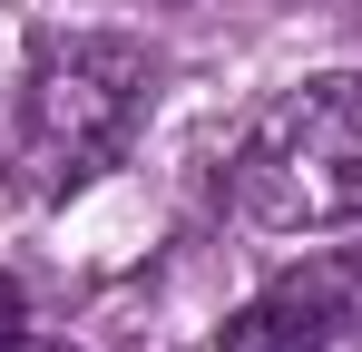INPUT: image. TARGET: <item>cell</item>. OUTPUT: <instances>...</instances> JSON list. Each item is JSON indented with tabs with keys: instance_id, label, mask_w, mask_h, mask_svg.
<instances>
[{
	"instance_id": "cell-1",
	"label": "cell",
	"mask_w": 362,
	"mask_h": 352,
	"mask_svg": "<svg viewBox=\"0 0 362 352\" xmlns=\"http://www.w3.org/2000/svg\"><path fill=\"white\" fill-rule=\"evenodd\" d=\"M147 117V49L118 30H78L49 40L20 78V108L0 137V196L49 206L69 186H88L98 167H118V147Z\"/></svg>"
},
{
	"instance_id": "cell-2",
	"label": "cell",
	"mask_w": 362,
	"mask_h": 352,
	"mask_svg": "<svg viewBox=\"0 0 362 352\" xmlns=\"http://www.w3.org/2000/svg\"><path fill=\"white\" fill-rule=\"evenodd\" d=\"M235 206L264 235H323L362 216V69L303 78L245 127Z\"/></svg>"
},
{
	"instance_id": "cell-3",
	"label": "cell",
	"mask_w": 362,
	"mask_h": 352,
	"mask_svg": "<svg viewBox=\"0 0 362 352\" xmlns=\"http://www.w3.org/2000/svg\"><path fill=\"white\" fill-rule=\"evenodd\" d=\"M264 303L284 323H303L323 352H362V245H323V254L284 264L264 284Z\"/></svg>"
},
{
	"instance_id": "cell-4",
	"label": "cell",
	"mask_w": 362,
	"mask_h": 352,
	"mask_svg": "<svg viewBox=\"0 0 362 352\" xmlns=\"http://www.w3.org/2000/svg\"><path fill=\"white\" fill-rule=\"evenodd\" d=\"M216 352H323V343H313L303 323H284L274 303H255V313H235V323H226V343H216Z\"/></svg>"
},
{
	"instance_id": "cell-5",
	"label": "cell",
	"mask_w": 362,
	"mask_h": 352,
	"mask_svg": "<svg viewBox=\"0 0 362 352\" xmlns=\"http://www.w3.org/2000/svg\"><path fill=\"white\" fill-rule=\"evenodd\" d=\"M0 352H30V293L0 274Z\"/></svg>"
}]
</instances>
